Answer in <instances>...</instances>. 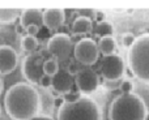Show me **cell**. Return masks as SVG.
<instances>
[{"mask_svg": "<svg viewBox=\"0 0 149 120\" xmlns=\"http://www.w3.org/2000/svg\"><path fill=\"white\" fill-rule=\"evenodd\" d=\"M128 69L132 76L143 82H149V33L136 37L128 50Z\"/></svg>", "mask_w": 149, "mask_h": 120, "instance_id": "cell-3", "label": "cell"}, {"mask_svg": "<svg viewBox=\"0 0 149 120\" xmlns=\"http://www.w3.org/2000/svg\"><path fill=\"white\" fill-rule=\"evenodd\" d=\"M144 120H149V111L147 112V115H145V118H144Z\"/></svg>", "mask_w": 149, "mask_h": 120, "instance_id": "cell-30", "label": "cell"}, {"mask_svg": "<svg viewBox=\"0 0 149 120\" xmlns=\"http://www.w3.org/2000/svg\"><path fill=\"white\" fill-rule=\"evenodd\" d=\"M38 85L42 87V89H49V87H52V77L47 76V74H43V77L39 80Z\"/></svg>", "mask_w": 149, "mask_h": 120, "instance_id": "cell-22", "label": "cell"}, {"mask_svg": "<svg viewBox=\"0 0 149 120\" xmlns=\"http://www.w3.org/2000/svg\"><path fill=\"white\" fill-rule=\"evenodd\" d=\"M116 49H118V44H116V41L114 39V37H105V38H100V41H98L100 54H102L105 58L115 55Z\"/></svg>", "mask_w": 149, "mask_h": 120, "instance_id": "cell-15", "label": "cell"}, {"mask_svg": "<svg viewBox=\"0 0 149 120\" xmlns=\"http://www.w3.org/2000/svg\"><path fill=\"white\" fill-rule=\"evenodd\" d=\"M148 110L140 95L120 94L113 101L109 111L110 120H144Z\"/></svg>", "mask_w": 149, "mask_h": 120, "instance_id": "cell-2", "label": "cell"}, {"mask_svg": "<svg viewBox=\"0 0 149 120\" xmlns=\"http://www.w3.org/2000/svg\"><path fill=\"white\" fill-rule=\"evenodd\" d=\"M43 26L49 30L54 31L62 28L65 22V12L60 8H49L43 10Z\"/></svg>", "mask_w": 149, "mask_h": 120, "instance_id": "cell-11", "label": "cell"}, {"mask_svg": "<svg viewBox=\"0 0 149 120\" xmlns=\"http://www.w3.org/2000/svg\"><path fill=\"white\" fill-rule=\"evenodd\" d=\"M135 41H136V37L132 33H124L123 37H122V44H123V47H126L128 50L134 46Z\"/></svg>", "mask_w": 149, "mask_h": 120, "instance_id": "cell-21", "label": "cell"}, {"mask_svg": "<svg viewBox=\"0 0 149 120\" xmlns=\"http://www.w3.org/2000/svg\"><path fill=\"white\" fill-rule=\"evenodd\" d=\"M39 30H41V29L37 28V26H29V28L25 29L26 34H28V35H33V37H37V35H38Z\"/></svg>", "mask_w": 149, "mask_h": 120, "instance_id": "cell-24", "label": "cell"}, {"mask_svg": "<svg viewBox=\"0 0 149 120\" xmlns=\"http://www.w3.org/2000/svg\"><path fill=\"white\" fill-rule=\"evenodd\" d=\"M0 112H1V107H0Z\"/></svg>", "mask_w": 149, "mask_h": 120, "instance_id": "cell-31", "label": "cell"}, {"mask_svg": "<svg viewBox=\"0 0 149 120\" xmlns=\"http://www.w3.org/2000/svg\"><path fill=\"white\" fill-rule=\"evenodd\" d=\"M63 98H64L65 102H74L79 98H81V94L80 93H77V94H74V93H67V94H64Z\"/></svg>", "mask_w": 149, "mask_h": 120, "instance_id": "cell-23", "label": "cell"}, {"mask_svg": "<svg viewBox=\"0 0 149 120\" xmlns=\"http://www.w3.org/2000/svg\"><path fill=\"white\" fill-rule=\"evenodd\" d=\"M58 120H102V115L94 101L81 97L74 102H65L58 110Z\"/></svg>", "mask_w": 149, "mask_h": 120, "instance_id": "cell-4", "label": "cell"}, {"mask_svg": "<svg viewBox=\"0 0 149 120\" xmlns=\"http://www.w3.org/2000/svg\"><path fill=\"white\" fill-rule=\"evenodd\" d=\"M64 103H65V101H64V98H63V97H58V98H55V99H54V106L58 108V110H59V108L62 107Z\"/></svg>", "mask_w": 149, "mask_h": 120, "instance_id": "cell-25", "label": "cell"}, {"mask_svg": "<svg viewBox=\"0 0 149 120\" xmlns=\"http://www.w3.org/2000/svg\"><path fill=\"white\" fill-rule=\"evenodd\" d=\"M38 47H39V42L37 37L33 35H22V39H21V49H22L24 52H26L28 55H31L34 52L38 51Z\"/></svg>", "mask_w": 149, "mask_h": 120, "instance_id": "cell-16", "label": "cell"}, {"mask_svg": "<svg viewBox=\"0 0 149 120\" xmlns=\"http://www.w3.org/2000/svg\"><path fill=\"white\" fill-rule=\"evenodd\" d=\"M22 10L17 8H0V22L1 24H9L20 18Z\"/></svg>", "mask_w": 149, "mask_h": 120, "instance_id": "cell-17", "label": "cell"}, {"mask_svg": "<svg viewBox=\"0 0 149 120\" xmlns=\"http://www.w3.org/2000/svg\"><path fill=\"white\" fill-rule=\"evenodd\" d=\"M124 71H126V63L123 58L118 54L106 56L101 65V74L107 81H116L122 78Z\"/></svg>", "mask_w": 149, "mask_h": 120, "instance_id": "cell-8", "label": "cell"}, {"mask_svg": "<svg viewBox=\"0 0 149 120\" xmlns=\"http://www.w3.org/2000/svg\"><path fill=\"white\" fill-rule=\"evenodd\" d=\"M47 51L58 61H67L73 54V42L65 33L54 34L47 42Z\"/></svg>", "mask_w": 149, "mask_h": 120, "instance_id": "cell-6", "label": "cell"}, {"mask_svg": "<svg viewBox=\"0 0 149 120\" xmlns=\"http://www.w3.org/2000/svg\"><path fill=\"white\" fill-rule=\"evenodd\" d=\"M18 55L15 49L7 44L0 46V73L9 74L17 68Z\"/></svg>", "mask_w": 149, "mask_h": 120, "instance_id": "cell-10", "label": "cell"}, {"mask_svg": "<svg viewBox=\"0 0 149 120\" xmlns=\"http://www.w3.org/2000/svg\"><path fill=\"white\" fill-rule=\"evenodd\" d=\"M60 71V67H59V61L54 58H50V59H46L43 64V72L45 74L50 77H54L58 72Z\"/></svg>", "mask_w": 149, "mask_h": 120, "instance_id": "cell-19", "label": "cell"}, {"mask_svg": "<svg viewBox=\"0 0 149 120\" xmlns=\"http://www.w3.org/2000/svg\"><path fill=\"white\" fill-rule=\"evenodd\" d=\"M114 25L110 21L105 20L102 22H98L95 25V34L100 38H105V37H113L114 35Z\"/></svg>", "mask_w": 149, "mask_h": 120, "instance_id": "cell-18", "label": "cell"}, {"mask_svg": "<svg viewBox=\"0 0 149 120\" xmlns=\"http://www.w3.org/2000/svg\"><path fill=\"white\" fill-rule=\"evenodd\" d=\"M46 59L39 51L34 52L31 55H26L21 64V72L24 78L28 81V84L36 85L39 82V80L43 77V64Z\"/></svg>", "mask_w": 149, "mask_h": 120, "instance_id": "cell-5", "label": "cell"}, {"mask_svg": "<svg viewBox=\"0 0 149 120\" xmlns=\"http://www.w3.org/2000/svg\"><path fill=\"white\" fill-rule=\"evenodd\" d=\"M74 59L84 65H93L100 58L98 43L92 38H82L73 46Z\"/></svg>", "mask_w": 149, "mask_h": 120, "instance_id": "cell-7", "label": "cell"}, {"mask_svg": "<svg viewBox=\"0 0 149 120\" xmlns=\"http://www.w3.org/2000/svg\"><path fill=\"white\" fill-rule=\"evenodd\" d=\"M31 120H54L51 116H47V115H37L36 118H33Z\"/></svg>", "mask_w": 149, "mask_h": 120, "instance_id": "cell-27", "label": "cell"}, {"mask_svg": "<svg viewBox=\"0 0 149 120\" xmlns=\"http://www.w3.org/2000/svg\"><path fill=\"white\" fill-rule=\"evenodd\" d=\"M24 31H25V28H24L22 25H20V24H18V25L16 26V33H17L18 35H22ZM25 33H26V31H25Z\"/></svg>", "mask_w": 149, "mask_h": 120, "instance_id": "cell-28", "label": "cell"}, {"mask_svg": "<svg viewBox=\"0 0 149 120\" xmlns=\"http://www.w3.org/2000/svg\"><path fill=\"white\" fill-rule=\"evenodd\" d=\"M43 10L36 9V8H30V9H25L21 12L20 16V25L24 28H29V26H37L41 29L43 26Z\"/></svg>", "mask_w": 149, "mask_h": 120, "instance_id": "cell-13", "label": "cell"}, {"mask_svg": "<svg viewBox=\"0 0 149 120\" xmlns=\"http://www.w3.org/2000/svg\"><path fill=\"white\" fill-rule=\"evenodd\" d=\"M3 87H4V85H3V81H1V78H0V94H1V92H3Z\"/></svg>", "mask_w": 149, "mask_h": 120, "instance_id": "cell-29", "label": "cell"}, {"mask_svg": "<svg viewBox=\"0 0 149 120\" xmlns=\"http://www.w3.org/2000/svg\"><path fill=\"white\" fill-rule=\"evenodd\" d=\"M95 21H97V24L105 21V15L102 12H95Z\"/></svg>", "mask_w": 149, "mask_h": 120, "instance_id": "cell-26", "label": "cell"}, {"mask_svg": "<svg viewBox=\"0 0 149 120\" xmlns=\"http://www.w3.org/2000/svg\"><path fill=\"white\" fill-rule=\"evenodd\" d=\"M134 89L135 85L131 80H124L119 85V90L122 92V94H131V93H134Z\"/></svg>", "mask_w": 149, "mask_h": 120, "instance_id": "cell-20", "label": "cell"}, {"mask_svg": "<svg viewBox=\"0 0 149 120\" xmlns=\"http://www.w3.org/2000/svg\"><path fill=\"white\" fill-rule=\"evenodd\" d=\"M74 84V78L71 73H68L67 69H60L54 77H52V87L55 92L67 94L70 93L71 87Z\"/></svg>", "mask_w": 149, "mask_h": 120, "instance_id": "cell-12", "label": "cell"}, {"mask_svg": "<svg viewBox=\"0 0 149 120\" xmlns=\"http://www.w3.org/2000/svg\"><path fill=\"white\" fill-rule=\"evenodd\" d=\"M93 30V21L88 16H79L71 25V31L74 35H85Z\"/></svg>", "mask_w": 149, "mask_h": 120, "instance_id": "cell-14", "label": "cell"}, {"mask_svg": "<svg viewBox=\"0 0 149 120\" xmlns=\"http://www.w3.org/2000/svg\"><path fill=\"white\" fill-rule=\"evenodd\" d=\"M74 84L79 87V92L81 94H92L95 92L100 85V78L94 69L92 68H84L77 72L74 77Z\"/></svg>", "mask_w": 149, "mask_h": 120, "instance_id": "cell-9", "label": "cell"}, {"mask_svg": "<svg viewBox=\"0 0 149 120\" xmlns=\"http://www.w3.org/2000/svg\"><path fill=\"white\" fill-rule=\"evenodd\" d=\"M39 105L38 92L28 82H17L5 93L4 108L12 120H31L38 115Z\"/></svg>", "mask_w": 149, "mask_h": 120, "instance_id": "cell-1", "label": "cell"}]
</instances>
